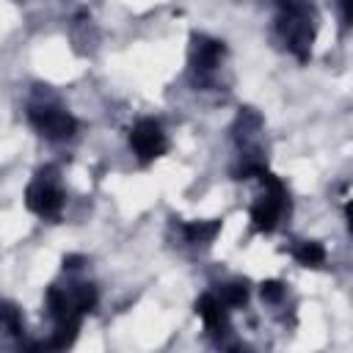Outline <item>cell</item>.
<instances>
[{
	"mask_svg": "<svg viewBox=\"0 0 353 353\" xmlns=\"http://www.w3.org/2000/svg\"><path fill=\"white\" fill-rule=\"evenodd\" d=\"M188 243H210L221 232V221H188L182 223Z\"/></svg>",
	"mask_w": 353,
	"mask_h": 353,
	"instance_id": "obj_8",
	"label": "cell"
},
{
	"mask_svg": "<svg viewBox=\"0 0 353 353\" xmlns=\"http://www.w3.org/2000/svg\"><path fill=\"white\" fill-rule=\"evenodd\" d=\"M80 314H74V317H66V320H58V328H55V334H52V339L47 342V347H69L72 342H74V336H77V331H80Z\"/></svg>",
	"mask_w": 353,
	"mask_h": 353,
	"instance_id": "obj_9",
	"label": "cell"
},
{
	"mask_svg": "<svg viewBox=\"0 0 353 353\" xmlns=\"http://www.w3.org/2000/svg\"><path fill=\"white\" fill-rule=\"evenodd\" d=\"M83 265V256H66L63 259V268H69V270H77Z\"/></svg>",
	"mask_w": 353,
	"mask_h": 353,
	"instance_id": "obj_15",
	"label": "cell"
},
{
	"mask_svg": "<svg viewBox=\"0 0 353 353\" xmlns=\"http://www.w3.org/2000/svg\"><path fill=\"white\" fill-rule=\"evenodd\" d=\"M281 17H279V30L287 39V47L298 55V61L309 58V47H312V25H309V11L306 6L295 3V0H281Z\"/></svg>",
	"mask_w": 353,
	"mask_h": 353,
	"instance_id": "obj_2",
	"label": "cell"
},
{
	"mask_svg": "<svg viewBox=\"0 0 353 353\" xmlns=\"http://www.w3.org/2000/svg\"><path fill=\"white\" fill-rule=\"evenodd\" d=\"M130 146H132V152L138 154V160L149 163V160L165 154L168 141H165V132L160 130V124H157L154 119H141V121L132 127V132H130Z\"/></svg>",
	"mask_w": 353,
	"mask_h": 353,
	"instance_id": "obj_3",
	"label": "cell"
},
{
	"mask_svg": "<svg viewBox=\"0 0 353 353\" xmlns=\"http://www.w3.org/2000/svg\"><path fill=\"white\" fill-rule=\"evenodd\" d=\"M259 295H262L265 301L276 303V301H281V295H284V284H281V281H262V284H259Z\"/></svg>",
	"mask_w": 353,
	"mask_h": 353,
	"instance_id": "obj_14",
	"label": "cell"
},
{
	"mask_svg": "<svg viewBox=\"0 0 353 353\" xmlns=\"http://www.w3.org/2000/svg\"><path fill=\"white\" fill-rule=\"evenodd\" d=\"M193 41H196L193 44V66L201 72H210L218 63V58L223 55V44L215 39H204V36H196Z\"/></svg>",
	"mask_w": 353,
	"mask_h": 353,
	"instance_id": "obj_7",
	"label": "cell"
},
{
	"mask_svg": "<svg viewBox=\"0 0 353 353\" xmlns=\"http://www.w3.org/2000/svg\"><path fill=\"white\" fill-rule=\"evenodd\" d=\"M72 301H74L77 312H83V314L91 312L97 306V290H94V284H77L72 290Z\"/></svg>",
	"mask_w": 353,
	"mask_h": 353,
	"instance_id": "obj_11",
	"label": "cell"
},
{
	"mask_svg": "<svg viewBox=\"0 0 353 353\" xmlns=\"http://www.w3.org/2000/svg\"><path fill=\"white\" fill-rule=\"evenodd\" d=\"M342 3V22L350 25V0H339Z\"/></svg>",
	"mask_w": 353,
	"mask_h": 353,
	"instance_id": "obj_16",
	"label": "cell"
},
{
	"mask_svg": "<svg viewBox=\"0 0 353 353\" xmlns=\"http://www.w3.org/2000/svg\"><path fill=\"white\" fill-rule=\"evenodd\" d=\"M0 328H6V331L14 334V336L22 331V314H19L17 306H11V303H0Z\"/></svg>",
	"mask_w": 353,
	"mask_h": 353,
	"instance_id": "obj_12",
	"label": "cell"
},
{
	"mask_svg": "<svg viewBox=\"0 0 353 353\" xmlns=\"http://www.w3.org/2000/svg\"><path fill=\"white\" fill-rule=\"evenodd\" d=\"M259 179L265 185V196L259 204H254L251 210V221H254V229L256 232H273L279 218L284 215V210H290V201H287V188L279 176H273L268 168L259 171Z\"/></svg>",
	"mask_w": 353,
	"mask_h": 353,
	"instance_id": "obj_1",
	"label": "cell"
},
{
	"mask_svg": "<svg viewBox=\"0 0 353 353\" xmlns=\"http://www.w3.org/2000/svg\"><path fill=\"white\" fill-rule=\"evenodd\" d=\"M30 124L50 141H63V138H72L74 130H77V121L74 116H69L66 110H58V108H33L30 110Z\"/></svg>",
	"mask_w": 353,
	"mask_h": 353,
	"instance_id": "obj_5",
	"label": "cell"
},
{
	"mask_svg": "<svg viewBox=\"0 0 353 353\" xmlns=\"http://www.w3.org/2000/svg\"><path fill=\"white\" fill-rule=\"evenodd\" d=\"M196 314L204 320V325H207L210 334H223V328H226V309H223V303H221L218 295L204 292L196 301Z\"/></svg>",
	"mask_w": 353,
	"mask_h": 353,
	"instance_id": "obj_6",
	"label": "cell"
},
{
	"mask_svg": "<svg viewBox=\"0 0 353 353\" xmlns=\"http://www.w3.org/2000/svg\"><path fill=\"white\" fill-rule=\"evenodd\" d=\"M295 259H298L301 265H306V268H317V265H323V259H325V248H323L320 243H301V245L295 248Z\"/></svg>",
	"mask_w": 353,
	"mask_h": 353,
	"instance_id": "obj_10",
	"label": "cell"
},
{
	"mask_svg": "<svg viewBox=\"0 0 353 353\" xmlns=\"http://www.w3.org/2000/svg\"><path fill=\"white\" fill-rule=\"evenodd\" d=\"M25 204L28 210H33L41 218H55L63 207V193L52 185L50 176H44V171L39 174V179H33L25 190Z\"/></svg>",
	"mask_w": 353,
	"mask_h": 353,
	"instance_id": "obj_4",
	"label": "cell"
},
{
	"mask_svg": "<svg viewBox=\"0 0 353 353\" xmlns=\"http://www.w3.org/2000/svg\"><path fill=\"white\" fill-rule=\"evenodd\" d=\"M218 298L223 306H243L248 301V290H245V284H223Z\"/></svg>",
	"mask_w": 353,
	"mask_h": 353,
	"instance_id": "obj_13",
	"label": "cell"
}]
</instances>
